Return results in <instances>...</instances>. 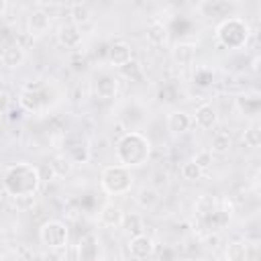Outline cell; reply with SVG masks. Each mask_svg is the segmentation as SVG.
Wrapping results in <instances>:
<instances>
[{
	"label": "cell",
	"instance_id": "6da1fadb",
	"mask_svg": "<svg viewBox=\"0 0 261 261\" xmlns=\"http://www.w3.org/2000/svg\"><path fill=\"white\" fill-rule=\"evenodd\" d=\"M41 169L29 161H16L2 167V188L12 198H31L41 188Z\"/></svg>",
	"mask_w": 261,
	"mask_h": 261
},
{
	"label": "cell",
	"instance_id": "7a4b0ae2",
	"mask_svg": "<svg viewBox=\"0 0 261 261\" xmlns=\"http://www.w3.org/2000/svg\"><path fill=\"white\" fill-rule=\"evenodd\" d=\"M116 159L120 165L124 167H139L143 163H147L149 155H151V141L141 133V130H126L114 147Z\"/></svg>",
	"mask_w": 261,
	"mask_h": 261
},
{
	"label": "cell",
	"instance_id": "3957f363",
	"mask_svg": "<svg viewBox=\"0 0 261 261\" xmlns=\"http://www.w3.org/2000/svg\"><path fill=\"white\" fill-rule=\"evenodd\" d=\"M251 37V27L239 16H228L216 27V41L226 49H241Z\"/></svg>",
	"mask_w": 261,
	"mask_h": 261
},
{
	"label": "cell",
	"instance_id": "277c9868",
	"mask_svg": "<svg viewBox=\"0 0 261 261\" xmlns=\"http://www.w3.org/2000/svg\"><path fill=\"white\" fill-rule=\"evenodd\" d=\"M100 186L108 196H122L133 188V173L120 163L106 165L100 171Z\"/></svg>",
	"mask_w": 261,
	"mask_h": 261
},
{
	"label": "cell",
	"instance_id": "5b68a950",
	"mask_svg": "<svg viewBox=\"0 0 261 261\" xmlns=\"http://www.w3.org/2000/svg\"><path fill=\"white\" fill-rule=\"evenodd\" d=\"M39 241L47 247V249H53V251H59L63 247H67V241H69V228L65 222L61 220H47L41 224L39 228Z\"/></svg>",
	"mask_w": 261,
	"mask_h": 261
},
{
	"label": "cell",
	"instance_id": "8992f818",
	"mask_svg": "<svg viewBox=\"0 0 261 261\" xmlns=\"http://www.w3.org/2000/svg\"><path fill=\"white\" fill-rule=\"evenodd\" d=\"M128 253H130V257L137 259V261L149 259V257L155 253V241H153L149 234L133 237V239H128Z\"/></svg>",
	"mask_w": 261,
	"mask_h": 261
},
{
	"label": "cell",
	"instance_id": "52a82bcc",
	"mask_svg": "<svg viewBox=\"0 0 261 261\" xmlns=\"http://www.w3.org/2000/svg\"><path fill=\"white\" fill-rule=\"evenodd\" d=\"M94 94L100 100H112L118 94V77H114L112 73H100L94 80Z\"/></svg>",
	"mask_w": 261,
	"mask_h": 261
},
{
	"label": "cell",
	"instance_id": "ba28073f",
	"mask_svg": "<svg viewBox=\"0 0 261 261\" xmlns=\"http://www.w3.org/2000/svg\"><path fill=\"white\" fill-rule=\"evenodd\" d=\"M130 61H133V49H130L128 43L116 41V43H112V45L108 47V63H110L112 67L122 69V67L128 65Z\"/></svg>",
	"mask_w": 261,
	"mask_h": 261
},
{
	"label": "cell",
	"instance_id": "9c48e42d",
	"mask_svg": "<svg viewBox=\"0 0 261 261\" xmlns=\"http://www.w3.org/2000/svg\"><path fill=\"white\" fill-rule=\"evenodd\" d=\"M100 257V243L94 232H88L77 243V261H98Z\"/></svg>",
	"mask_w": 261,
	"mask_h": 261
},
{
	"label": "cell",
	"instance_id": "30bf717a",
	"mask_svg": "<svg viewBox=\"0 0 261 261\" xmlns=\"http://www.w3.org/2000/svg\"><path fill=\"white\" fill-rule=\"evenodd\" d=\"M57 43L65 49H77L82 45V31L77 24L67 22L57 29Z\"/></svg>",
	"mask_w": 261,
	"mask_h": 261
},
{
	"label": "cell",
	"instance_id": "8fae6325",
	"mask_svg": "<svg viewBox=\"0 0 261 261\" xmlns=\"http://www.w3.org/2000/svg\"><path fill=\"white\" fill-rule=\"evenodd\" d=\"M165 124H167V130H169V133H173V135H184V133H188V130L192 128L194 116H190L186 110H171V112L167 114Z\"/></svg>",
	"mask_w": 261,
	"mask_h": 261
},
{
	"label": "cell",
	"instance_id": "7c38bea8",
	"mask_svg": "<svg viewBox=\"0 0 261 261\" xmlns=\"http://www.w3.org/2000/svg\"><path fill=\"white\" fill-rule=\"evenodd\" d=\"M27 27H29V33H31L33 37L47 33L49 27H51V16H49V12L43 10V8L31 10L29 16H27Z\"/></svg>",
	"mask_w": 261,
	"mask_h": 261
},
{
	"label": "cell",
	"instance_id": "4fadbf2b",
	"mask_svg": "<svg viewBox=\"0 0 261 261\" xmlns=\"http://www.w3.org/2000/svg\"><path fill=\"white\" fill-rule=\"evenodd\" d=\"M122 218H124V212H122V208H120L118 204H114V202H106V204H102V208L98 210V220H100V224H104V226H108V228L120 226V224H122Z\"/></svg>",
	"mask_w": 261,
	"mask_h": 261
},
{
	"label": "cell",
	"instance_id": "5bb4252c",
	"mask_svg": "<svg viewBox=\"0 0 261 261\" xmlns=\"http://www.w3.org/2000/svg\"><path fill=\"white\" fill-rule=\"evenodd\" d=\"M24 49L14 41V43H10V45H6V47H2V51H0V61H2V65L4 67H8V69H16V67H20L22 65V61H24Z\"/></svg>",
	"mask_w": 261,
	"mask_h": 261
},
{
	"label": "cell",
	"instance_id": "9a60e30c",
	"mask_svg": "<svg viewBox=\"0 0 261 261\" xmlns=\"http://www.w3.org/2000/svg\"><path fill=\"white\" fill-rule=\"evenodd\" d=\"M218 122V112L212 104H200L194 112V124L202 130H208V128H214Z\"/></svg>",
	"mask_w": 261,
	"mask_h": 261
},
{
	"label": "cell",
	"instance_id": "2e32d148",
	"mask_svg": "<svg viewBox=\"0 0 261 261\" xmlns=\"http://www.w3.org/2000/svg\"><path fill=\"white\" fill-rule=\"evenodd\" d=\"M45 88L39 92H31V90H22L18 94V106L27 112H41L45 108V100H43Z\"/></svg>",
	"mask_w": 261,
	"mask_h": 261
},
{
	"label": "cell",
	"instance_id": "e0dca14e",
	"mask_svg": "<svg viewBox=\"0 0 261 261\" xmlns=\"http://www.w3.org/2000/svg\"><path fill=\"white\" fill-rule=\"evenodd\" d=\"M198 8L206 14V16H232L230 12L237 8L234 2H226V0H212V2H202L198 4Z\"/></svg>",
	"mask_w": 261,
	"mask_h": 261
},
{
	"label": "cell",
	"instance_id": "ac0fdd59",
	"mask_svg": "<svg viewBox=\"0 0 261 261\" xmlns=\"http://www.w3.org/2000/svg\"><path fill=\"white\" fill-rule=\"evenodd\" d=\"M135 200H137V204H139L143 210H153V208L159 204L161 196H159V190H157V188H153V186H143V188L137 192Z\"/></svg>",
	"mask_w": 261,
	"mask_h": 261
},
{
	"label": "cell",
	"instance_id": "d6986e66",
	"mask_svg": "<svg viewBox=\"0 0 261 261\" xmlns=\"http://www.w3.org/2000/svg\"><path fill=\"white\" fill-rule=\"evenodd\" d=\"M120 226H122V230H124V234H126L128 239L139 237V234H145V222H143V218H141L139 214H135V212L124 214Z\"/></svg>",
	"mask_w": 261,
	"mask_h": 261
},
{
	"label": "cell",
	"instance_id": "ffe728a7",
	"mask_svg": "<svg viewBox=\"0 0 261 261\" xmlns=\"http://www.w3.org/2000/svg\"><path fill=\"white\" fill-rule=\"evenodd\" d=\"M196 53H198L196 43H177L175 49H173V59L179 65H190L196 59Z\"/></svg>",
	"mask_w": 261,
	"mask_h": 261
},
{
	"label": "cell",
	"instance_id": "44dd1931",
	"mask_svg": "<svg viewBox=\"0 0 261 261\" xmlns=\"http://www.w3.org/2000/svg\"><path fill=\"white\" fill-rule=\"evenodd\" d=\"M73 161L65 155V153H61V155H55L53 159H51V163H49V171L53 173V175H57V177H67L71 171H73Z\"/></svg>",
	"mask_w": 261,
	"mask_h": 261
},
{
	"label": "cell",
	"instance_id": "7402d4cb",
	"mask_svg": "<svg viewBox=\"0 0 261 261\" xmlns=\"http://www.w3.org/2000/svg\"><path fill=\"white\" fill-rule=\"evenodd\" d=\"M247 257H249V247L245 241H230L224 249L226 261H247Z\"/></svg>",
	"mask_w": 261,
	"mask_h": 261
},
{
	"label": "cell",
	"instance_id": "603a6c76",
	"mask_svg": "<svg viewBox=\"0 0 261 261\" xmlns=\"http://www.w3.org/2000/svg\"><path fill=\"white\" fill-rule=\"evenodd\" d=\"M230 147H232V139H230L228 133L218 130V133L212 135V141H210V151H212V155H224V153L230 151Z\"/></svg>",
	"mask_w": 261,
	"mask_h": 261
},
{
	"label": "cell",
	"instance_id": "cb8c5ba5",
	"mask_svg": "<svg viewBox=\"0 0 261 261\" xmlns=\"http://www.w3.org/2000/svg\"><path fill=\"white\" fill-rule=\"evenodd\" d=\"M65 155H67L73 163H86L88 157H90V151H88V147H86V143H84L82 139H75L71 145L65 147Z\"/></svg>",
	"mask_w": 261,
	"mask_h": 261
},
{
	"label": "cell",
	"instance_id": "d4e9b609",
	"mask_svg": "<svg viewBox=\"0 0 261 261\" xmlns=\"http://www.w3.org/2000/svg\"><path fill=\"white\" fill-rule=\"evenodd\" d=\"M167 33H169V29H167L163 22L153 20V22L147 27V41H149L151 45H163V43L167 41Z\"/></svg>",
	"mask_w": 261,
	"mask_h": 261
},
{
	"label": "cell",
	"instance_id": "484cf974",
	"mask_svg": "<svg viewBox=\"0 0 261 261\" xmlns=\"http://www.w3.org/2000/svg\"><path fill=\"white\" fill-rule=\"evenodd\" d=\"M237 108L245 116H255V114L261 112V98H257V96H241V98H237Z\"/></svg>",
	"mask_w": 261,
	"mask_h": 261
},
{
	"label": "cell",
	"instance_id": "4316f807",
	"mask_svg": "<svg viewBox=\"0 0 261 261\" xmlns=\"http://www.w3.org/2000/svg\"><path fill=\"white\" fill-rule=\"evenodd\" d=\"M69 16H71V22L80 27V24L90 22L92 10H90V6H88L86 2H73V4L69 6Z\"/></svg>",
	"mask_w": 261,
	"mask_h": 261
},
{
	"label": "cell",
	"instance_id": "83f0119b",
	"mask_svg": "<svg viewBox=\"0 0 261 261\" xmlns=\"http://www.w3.org/2000/svg\"><path fill=\"white\" fill-rule=\"evenodd\" d=\"M243 145L249 149H261V124L251 122L243 133Z\"/></svg>",
	"mask_w": 261,
	"mask_h": 261
},
{
	"label": "cell",
	"instance_id": "f1b7e54d",
	"mask_svg": "<svg viewBox=\"0 0 261 261\" xmlns=\"http://www.w3.org/2000/svg\"><path fill=\"white\" fill-rule=\"evenodd\" d=\"M204 218V222H206V226L210 228V230H218V228H222L226 222H228V214L224 212V210H214V212H210V214H206V216H202Z\"/></svg>",
	"mask_w": 261,
	"mask_h": 261
},
{
	"label": "cell",
	"instance_id": "f546056e",
	"mask_svg": "<svg viewBox=\"0 0 261 261\" xmlns=\"http://www.w3.org/2000/svg\"><path fill=\"white\" fill-rule=\"evenodd\" d=\"M179 171H181V177L188 179V181H198V179L202 177V173H204V169H202L194 159L184 161V165H181Z\"/></svg>",
	"mask_w": 261,
	"mask_h": 261
},
{
	"label": "cell",
	"instance_id": "4dcf8cb0",
	"mask_svg": "<svg viewBox=\"0 0 261 261\" xmlns=\"http://www.w3.org/2000/svg\"><path fill=\"white\" fill-rule=\"evenodd\" d=\"M192 77H194V84L200 86V88H208V86H212V82H214V73H212V69L206 67V65L196 67Z\"/></svg>",
	"mask_w": 261,
	"mask_h": 261
},
{
	"label": "cell",
	"instance_id": "1f68e13d",
	"mask_svg": "<svg viewBox=\"0 0 261 261\" xmlns=\"http://www.w3.org/2000/svg\"><path fill=\"white\" fill-rule=\"evenodd\" d=\"M194 161H196L202 169H208V167L212 165V151H210V149H202V151H198V153L194 155Z\"/></svg>",
	"mask_w": 261,
	"mask_h": 261
},
{
	"label": "cell",
	"instance_id": "d6a6232c",
	"mask_svg": "<svg viewBox=\"0 0 261 261\" xmlns=\"http://www.w3.org/2000/svg\"><path fill=\"white\" fill-rule=\"evenodd\" d=\"M196 210H198L202 216H206V214L214 212V210H216V208H214V200H212V198H206V196H202V198L196 202Z\"/></svg>",
	"mask_w": 261,
	"mask_h": 261
},
{
	"label": "cell",
	"instance_id": "836d02e7",
	"mask_svg": "<svg viewBox=\"0 0 261 261\" xmlns=\"http://www.w3.org/2000/svg\"><path fill=\"white\" fill-rule=\"evenodd\" d=\"M175 96H177V92H175L171 86H163V88L159 90V100H161V102H173Z\"/></svg>",
	"mask_w": 261,
	"mask_h": 261
},
{
	"label": "cell",
	"instance_id": "e575fe53",
	"mask_svg": "<svg viewBox=\"0 0 261 261\" xmlns=\"http://www.w3.org/2000/svg\"><path fill=\"white\" fill-rule=\"evenodd\" d=\"M122 71H124V73H126L128 77H133V75L141 73V65H139V63H137V61L133 59V61H130L128 65H124V67H122Z\"/></svg>",
	"mask_w": 261,
	"mask_h": 261
},
{
	"label": "cell",
	"instance_id": "d590c367",
	"mask_svg": "<svg viewBox=\"0 0 261 261\" xmlns=\"http://www.w3.org/2000/svg\"><path fill=\"white\" fill-rule=\"evenodd\" d=\"M2 102H4V112H8V92H2Z\"/></svg>",
	"mask_w": 261,
	"mask_h": 261
},
{
	"label": "cell",
	"instance_id": "8d00e7d4",
	"mask_svg": "<svg viewBox=\"0 0 261 261\" xmlns=\"http://www.w3.org/2000/svg\"><path fill=\"white\" fill-rule=\"evenodd\" d=\"M253 69H255V71H257V73H261V57H259V59H255V61H253Z\"/></svg>",
	"mask_w": 261,
	"mask_h": 261
},
{
	"label": "cell",
	"instance_id": "74e56055",
	"mask_svg": "<svg viewBox=\"0 0 261 261\" xmlns=\"http://www.w3.org/2000/svg\"><path fill=\"white\" fill-rule=\"evenodd\" d=\"M253 35H255V41H257V43H259V45H261V27H257V29H255V33H253Z\"/></svg>",
	"mask_w": 261,
	"mask_h": 261
},
{
	"label": "cell",
	"instance_id": "f35d334b",
	"mask_svg": "<svg viewBox=\"0 0 261 261\" xmlns=\"http://www.w3.org/2000/svg\"><path fill=\"white\" fill-rule=\"evenodd\" d=\"M259 226H261V224H259ZM259 230H261V228H259Z\"/></svg>",
	"mask_w": 261,
	"mask_h": 261
}]
</instances>
